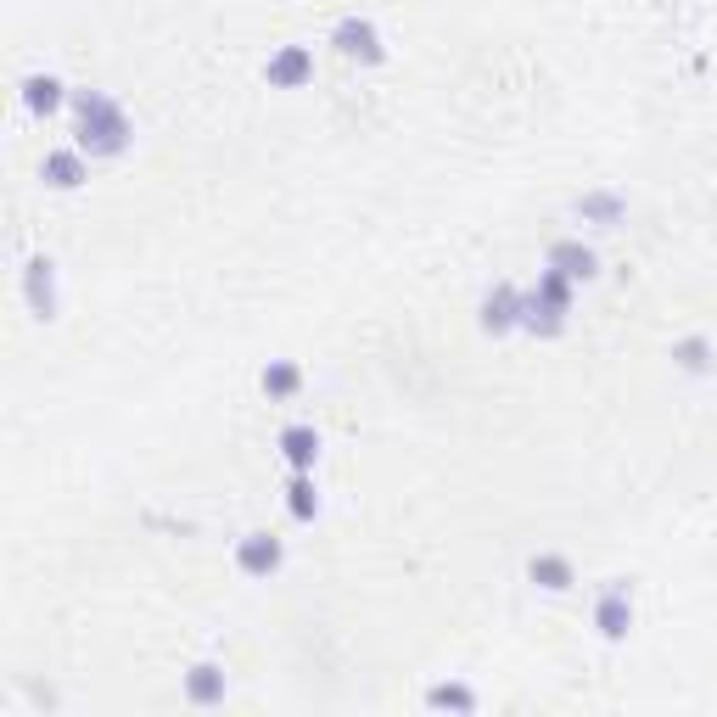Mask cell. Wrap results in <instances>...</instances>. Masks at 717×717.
Listing matches in <instances>:
<instances>
[{"mask_svg": "<svg viewBox=\"0 0 717 717\" xmlns=\"http://www.w3.org/2000/svg\"><path fill=\"white\" fill-rule=\"evenodd\" d=\"M79 113H85V135H79V146H90V152H124V113H118L107 96H79Z\"/></svg>", "mask_w": 717, "mask_h": 717, "instance_id": "1", "label": "cell"}, {"mask_svg": "<svg viewBox=\"0 0 717 717\" xmlns=\"http://www.w3.org/2000/svg\"><path fill=\"white\" fill-rule=\"evenodd\" d=\"M309 51H303V45H286L281 57H269V68H264V79L269 85H303V79H309Z\"/></svg>", "mask_w": 717, "mask_h": 717, "instance_id": "2", "label": "cell"}, {"mask_svg": "<svg viewBox=\"0 0 717 717\" xmlns=\"http://www.w3.org/2000/svg\"><path fill=\"white\" fill-rule=\"evenodd\" d=\"M281 566V544L269 533H247V544H241V572H275Z\"/></svg>", "mask_w": 717, "mask_h": 717, "instance_id": "3", "label": "cell"}, {"mask_svg": "<svg viewBox=\"0 0 717 717\" xmlns=\"http://www.w3.org/2000/svg\"><path fill=\"white\" fill-rule=\"evenodd\" d=\"M337 45L342 51H348V57H365V62H381V45H376V29H370V23H342L337 29Z\"/></svg>", "mask_w": 717, "mask_h": 717, "instance_id": "4", "label": "cell"}, {"mask_svg": "<svg viewBox=\"0 0 717 717\" xmlns=\"http://www.w3.org/2000/svg\"><path fill=\"white\" fill-rule=\"evenodd\" d=\"M549 264H555V275H572V281H589L594 275V253L577 247V241H561V247L549 253Z\"/></svg>", "mask_w": 717, "mask_h": 717, "instance_id": "5", "label": "cell"}, {"mask_svg": "<svg viewBox=\"0 0 717 717\" xmlns=\"http://www.w3.org/2000/svg\"><path fill=\"white\" fill-rule=\"evenodd\" d=\"M281 449H286V460H292L297 471H309L314 454H320V437H314L309 426H286V432H281Z\"/></svg>", "mask_w": 717, "mask_h": 717, "instance_id": "6", "label": "cell"}, {"mask_svg": "<svg viewBox=\"0 0 717 717\" xmlns=\"http://www.w3.org/2000/svg\"><path fill=\"white\" fill-rule=\"evenodd\" d=\"M516 314H527V297H516L510 286H499V297H488V331H505Z\"/></svg>", "mask_w": 717, "mask_h": 717, "instance_id": "7", "label": "cell"}, {"mask_svg": "<svg viewBox=\"0 0 717 717\" xmlns=\"http://www.w3.org/2000/svg\"><path fill=\"white\" fill-rule=\"evenodd\" d=\"M29 297H34V309H40L45 320L57 314V297H51V264H45V258H34L29 264Z\"/></svg>", "mask_w": 717, "mask_h": 717, "instance_id": "8", "label": "cell"}, {"mask_svg": "<svg viewBox=\"0 0 717 717\" xmlns=\"http://www.w3.org/2000/svg\"><path fill=\"white\" fill-rule=\"evenodd\" d=\"M622 628H628V594L611 589L600 600V633H605V639H622Z\"/></svg>", "mask_w": 717, "mask_h": 717, "instance_id": "9", "label": "cell"}, {"mask_svg": "<svg viewBox=\"0 0 717 717\" xmlns=\"http://www.w3.org/2000/svg\"><path fill=\"white\" fill-rule=\"evenodd\" d=\"M79 174H85L79 152H51V157H45V180L62 185V191H68V185H79Z\"/></svg>", "mask_w": 717, "mask_h": 717, "instance_id": "10", "label": "cell"}, {"mask_svg": "<svg viewBox=\"0 0 717 717\" xmlns=\"http://www.w3.org/2000/svg\"><path fill=\"white\" fill-rule=\"evenodd\" d=\"M23 101H29V113H51V107L62 101V85H57V79H40V73H34L29 85H23Z\"/></svg>", "mask_w": 717, "mask_h": 717, "instance_id": "11", "label": "cell"}, {"mask_svg": "<svg viewBox=\"0 0 717 717\" xmlns=\"http://www.w3.org/2000/svg\"><path fill=\"white\" fill-rule=\"evenodd\" d=\"M533 577L544 583V589H566V583H572V566L555 561V555H538V561H533Z\"/></svg>", "mask_w": 717, "mask_h": 717, "instance_id": "12", "label": "cell"}, {"mask_svg": "<svg viewBox=\"0 0 717 717\" xmlns=\"http://www.w3.org/2000/svg\"><path fill=\"white\" fill-rule=\"evenodd\" d=\"M314 510H320V499H314L309 477H297V482H292V516H297V521H309Z\"/></svg>", "mask_w": 717, "mask_h": 717, "instance_id": "13", "label": "cell"}, {"mask_svg": "<svg viewBox=\"0 0 717 717\" xmlns=\"http://www.w3.org/2000/svg\"><path fill=\"white\" fill-rule=\"evenodd\" d=\"M219 684H225V673H219V667H197V678H191V695H197V701H213V695H219Z\"/></svg>", "mask_w": 717, "mask_h": 717, "instance_id": "14", "label": "cell"}, {"mask_svg": "<svg viewBox=\"0 0 717 717\" xmlns=\"http://www.w3.org/2000/svg\"><path fill=\"white\" fill-rule=\"evenodd\" d=\"M297 387V370L292 365H269L264 370V393H292Z\"/></svg>", "mask_w": 717, "mask_h": 717, "instance_id": "15", "label": "cell"}, {"mask_svg": "<svg viewBox=\"0 0 717 717\" xmlns=\"http://www.w3.org/2000/svg\"><path fill=\"white\" fill-rule=\"evenodd\" d=\"M678 353H684V365H689V370H701V365H706V359H701V353H706V342H684Z\"/></svg>", "mask_w": 717, "mask_h": 717, "instance_id": "16", "label": "cell"}]
</instances>
